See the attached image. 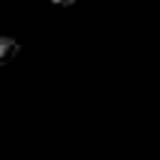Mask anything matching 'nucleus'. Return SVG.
Segmentation results:
<instances>
[{"mask_svg":"<svg viewBox=\"0 0 160 160\" xmlns=\"http://www.w3.org/2000/svg\"><path fill=\"white\" fill-rule=\"evenodd\" d=\"M20 55V40L12 35H0V68L10 65Z\"/></svg>","mask_w":160,"mask_h":160,"instance_id":"1","label":"nucleus"},{"mask_svg":"<svg viewBox=\"0 0 160 160\" xmlns=\"http://www.w3.org/2000/svg\"><path fill=\"white\" fill-rule=\"evenodd\" d=\"M50 2H55V5H60V8H70L75 0H50Z\"/></svg>","mask_w":160,"mask_h":160,"instance_id":"2","label":"nucleus"}]
</instances>
